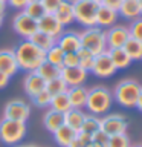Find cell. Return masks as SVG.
Here are the masks:
<instances>
[{"label":"cell","instance_id":"43","mask_svg":"<svg viewBox=\"0 0 142 147\" xmlns=\"http://www.w3.org/2000/svg\"><path fill=\"white\" fill-rule=\"evenodd\" d=\"M9 78H11V77H8L6 74H3L2 71H0V89H3V87H6V86H8Z\"/></svg>","mask_w":142,"mask_h":147},{"label":"cell","instance_id":"44","mask_svg":"<svg viewBox=\"0 0 142 147\" xmlns=\"http://www.w3.org/2000/svg\"><path fill=\"white\" fill-rule=\"evenodd\" d=\"M67 147H84V146H82V142H81V141L75 136V140H73V141L70 142V144L67 146Z\"/></svg>","mask_w":142,"mask_h":147},{"label":"cell","instance_id":"12","mask_svg":"<svg viewBox=\"0 0 142 147\" xmlns=\"http://www.w3.org/2000/svg\"><path fill=\"white\" fill-rule=\"evenodd\" d=\"M37 22H38V31L50 35L55 40L64 32V26L55 18L54 14H44V16Z\"/></svg>","mask_w":142,"mask_h":147},{"label":"cell","instance_id":"33","mask_svg":"<svg viewBox=\"0 0 142 147\" xmlns=\"http://www.w3.org/2000/svg\"><path fill=\"white\" fill-rule=\"evenodd\" d=\"M23 12L27 14V16L32 17V18H35V20H40V18L46 14L41 2H29L25 6V9H23Z\"/></svg>","mask_w":142,"mask_h":147},{"label":"cell","instance_id":"1","mask_svg":"<svg viewBox=\"0 0 142 147\" xmlns=\"http://www.w3.org/2000/svg\"><path fill=\"white\" fill-rule=\"evenodd\" d=\"M17 58L18 69L26 72H35L38 66L46 60V52L38 49L35 45H32L29 40H25L18 45L17 49H14Z\"/></svg>","mask_w":142,"mask_h":147},{"label":"cell","instance_id":"30","mask_svg":"<svg viewBox=\"0 0 142 147\" xmlns=\"http://www.w3.org/2000/svg\"><path fill=\"white\" fill-rule=\"evenodd\" d=\"M64 51L60 48V46L55 43L52 48H50L49 51H46V61H49V63H52L55 64V66H58V67H61L63 66V58H64Z\"/></svg>","mask_w":142,"mask_h":147},{"label":"cell","instance_id":"20","mask_svg":"<svg viewBox=\"0 0 142 147\" xmlns=\"http://www.w3.org/2000/svg\"><path fill=\"white\" fill-rule=\"evenodd\" d=\"M76 133L78 132L73 130L72 127H69L67 124H63L61 127H58L57 130L54 132V138H55V142H57L60 147H67L73 140H75Z\"/></svg>","mask_w":142,"mask_h":147},{"label":"cell","instance_id":"9","mask_svg":"<svg viewBox=\"0 0 142 147\" xmlns=\"http://www.w3.org/2000/svg\"><path fill=\"white\" fill-rule=\"evenodd\" d=\"M101 130L105 132L109 136L118 135V133H125L127 130V119L125 117L119 113H110L101 118Z\"/></svg>","mask_w":142,"mask_h":147},{"label":"cell","instance_id":"40","mask_svg":"<svg viewBox=\"0 0 142 147\" xmlns=\"http://www.w3.org/2000/svg\"><path fill=\"white\" fill-rule=\"evenodd\" d=\"M76 138L82 142V146H84V147L93 141V140H92V135H90V133H86V132H81V130L76 133Z\"/></svg>","mask_w":142,"mask_h":147},{"label":"cell","instance_id":"46","mask_svg":"<svg viewBox=\"0 0 142 147\" xmlns=\"http://www.w3.org/2000/svg\"><path fill=\"white\" fill-rule=\"evenodd\" d=\"M5 8H6V2H3V0H0V16H3V12H5Z\"/></svg>","mask_w":142,"mask_h":147},{"label":"cell","instance_id":"47","mask_svg":"<svg viewBox=\"0 0 142 147\" xmlns=\"http://www.w3.org/2000/svg\"><path fill=\"white\" fill-rule=\"evenodd\" d=\"M86 147H102V146H99V144H98V142H95V141H92V142H90V144H87Z\"/></svg>","mask_w":142,"mask_h":147},{"label":"cell","instance_id":"11","mask_svg":"<svg viewBox=\"0 0 142 147\" xmlns=\"http://www.w3.org/2000/svg\"><path fill=\"white\" fill-rule=\"evenodd\" d=\"M130 38V31L125 26L113 25L110 29L105 32V41H107V49L115 48H124L125 41Z\"/></svg>","mask_w":142,"mask_h":147},{"label":"cell","instance_id":"53","mask_svg":"<svg viewBox=\"0 0 142 147\" xmlns=\"http://www.w3.org/2000/svg\"><path fill=\"white\" fill-rule=\"evenodd\" d=\"M25 147H35V146H25Z\"/></svg>","mask_w":142,"mask_h":147},{"label":"cell","instance_id":"37","mask_svg":"<svg viewBox=\"0 0 142 147\" xmlns=\"http://www.w3.org/2000/svg\"><path fill=\"white\" fill-rule=\"evenodd\" d=\"M80 66V58H78L76 52H66L63 58V66L61 67H73Z\"/></svg>","mask_w":142,"mask_h":147},{"label":"cell","instance_id":"35","mask_svg":"<svg viewBox=\"0 0 142 147\" xmlns=\"http://www.w3.org/2000/svg\"><path fill=\"white\" fill-rule=\"evenodd\" d=\"M50 100H52V95L49 94L48 90H41L40 94H37L34 98H32V101H34V104L37 106V107H49V104H50Z\"/></svg>","mask_w":142,"mask_h":147},{"label":"cell","instance_id":"52","mask_svg":"<svg viewBox=\"0 0 142 147\" xmlns=\"http://www.w3.org/2000/svg\"><path fill=\"white\" fill-rule=\"evenodd\" d=\"M29 2H40V0H29Z\"/></svg>","mask_w":142,"mask_h":147},{"label":"cell","instance_id":"16","mask_svg":"<svg viewBox=\"0 0 142 147\" xmlns=\"http://www.w3.org/2000/svg\"><path fill=\"white\" fill-rule=\"evenodd\" d=\"M23 87H25L26 95H29L31 98H34L37 94H40L41 90L46 89V81L41 78L37 72H29L23 81Z\"/></svg>","mask_w":142,"mask_h":147},{"label":"cell","instance_id":"22","mask_svg":"<svg viewBox=\"0 0 142 147\" xmlns=\"http://www.w3.org/2000/svg\"><path fill=\"white\" fill-rule=\"evenodd\" d=\"M43 124H44V127L48 129L50 133H54L58 127H61L64 124V113L49 109L48 112L44 113V117H43Z\"/></svg>","mask_w":142,"mask_h":147},{"label":"cell","instance_id":"49","mask_svg":"<svg viewBox=\"0 0 142 147\" xmlns=\"http://www.w3.org/2000/svg\"><path fill=\"white\" fill-rule=\"evenodd\" d=\"M93 2H96L98 5H102V2H104V0H93Z\"/></svg>","mask_w":142,"mask_h":147},{"label":"cell","instance_id":"31","mask_svg":"<svg viewBox=\"0 0 142 147\" xmlns=\"http://www.w3.org/2000/svg\"><path fill=\"white\" fill-rule=\"evenodd\" d=\"M67 89L69 87L61 77H57V78H54V80L46 81V90H48L52 96L58 95V94H63V92H67Z\"/></svg>","mask_w":142,"mask_h":147},{"label":"cell","instance_id":"39","mask_svg":"<svg viewBox=\"0 0 142 147\" xmlns=\"http://www.w3.org/2000/svg\"><path fill=\"white\" fill-rule=\"evenodd\" d=\"M109 135L105 132H102V130H98L96 133H93L92 135V140H93L95 142H98L99 146H102V147H107V142H109Z\"/></svg>","mask_w":142,"mask_h":147},{"label":"cell","instance_id":"29","mask_svg":"<svg viewBox=\"0 0 142 147\" xmlns=\"http://www.w3.org/2000/svg\"><path fill=\"white\" fill-rule=\"evenodd\" d=\"M98 130H101V118H98V115H86L84 118V123L81 126V132H86V133H90L93 135Z\"/></svg>","mask_w":142,"mask_h":147},{"label":"cell","instance_id":"10","mask_svg":"<svg viewBox=\"0 0 142 147\" xmlns=\"http://www.w3.org/2000/svg\"><path fill=\"white\" fill-rule=\"evenodd\" d=\"M118 69L115 67V64L112 61L109 55V51H104L98 55H95V61H93V67H92V74H95L99 78H109L112 77Z\"/></svg>","mask_w":142,"mask_h":147},{"label":"cell","instance_id":"21","mask_svg":"<svg viewBox=\"0 0 142 147\" xmlns=\"http://www.w3.org/2000/svg\"><path fill=\"white\" fill-rule=\"evenodd\" d=\"M118 14L122 16L124 18H127V20H136L142 16L137 0H124L121 8L118 9Z\"/></svg>","mask_w":142,"mask_h":147},{"label":"cell","instance_id":"45","mask_svg":"<svg viewBox=\"0 0 142 147\" xmlns=\"http://www.w3.org/2000/svg\"><path fill=\"white\" fill-rule=\"evenodd\" d=\"M136 107L142 112V87H141V92H139V96H137V101H136Z\"/></svg>","mask_w":142,"mask_h":147},{"label":"cell","instance_id":"26","mask_svg":"<svg viewBox=\"0 0 142 147\" xmlns=\"http://www.w3.org/2000/svg\"><path fill=\"white\" fill-rule=\"evenodd\" d=\"M35 72L38 74L44 81H49V80H54V78L60 77V74H61V67L55 66V64H52V63H49V61H46V60H44Z\"/></svg>","mask_w":142,"mask_h":147},{"label":"cell","instance_id":"42","mask_svg":"<svg viewBox=\"0 0 142 147\" xmlns=\"http://www.w3.org/2000/svg\"><path fill=\"white\" fill-rule=\"evenodd\" d=\"M122 2H124V0H104L102 5H105V6H109V8L115 9V11H118V9L121 8Z\"/></svg>","mask_w":142,"mask_h":147},{"label":"cell","instance_id":"18","mask_svg":"<svg viewBox=\"0 0 142 147\" xmlns=\"http://www.w3.org/2000/svg\"><path fill=\"white\" fill-rule=\"evenodd\" d=\"M66 94L69 96L72 109H84L86 107L89 89H86L84 86H73V87H69Z\"/></svg>","mask_w":142,"mask_h":147},{"label":"cell","instance_id":"24","mask_svg":"<svg viewBox=\"0 0 142 147\" xmlns=\"http://www.w3.org/2000/svg\"><path fill=\"white\" fill-rule=\"evenodd\" d=\"M27 40H29L32 45H35L38 49L44 51V52H46V51H49L55 43H57V40H55V38H52L50 35L44 34V32H41V31H37L35 34H32Z\"/></svg>","mask_w":142,"mask_h":147},{"label":"cell","instance_id":"2","mask_svg":"<svg viewBox=\"0 0 142 147\" xmlns=\"http://www.w3.org/2000/svg\"><path fill=\"white\" fill-rule=\"evenodd\" d=\"M112 103H113V95L110 94L107 87L96 86V87H92L89 94H87L86 107L93 115H102L110 110Z\"/></svg>","mask_w":142,"mask_h":147},{"label":"cell","instance_id":"3","mask_svg":"<svg viewBox=\"0 0 142 147\" xmlns=\"http://www.w3.org/2000/svg\"><path fill=\"white\" fill-rule=\"evenodd\" d=\"M141 87L142 86L136 80H122L115 87L113 98L122 107H127V109L136 107V101H137V96H139Z\"/></svg>","mask_w":142,"mask_h":147},{"label":"cell","instance_id":"23","mask_svg":"<svg viewBox=\"0 0 142 147\" xmlns=\"http://www.w3.org/2000/svg\"><path fill=\"white\" fill-rule=\"evenodd\" d=\"M84 118H86V113L81 109H70L64 113V124H67L73 130L80 132L82 123H84Z\"/></svg>","mask_w":142,"mask_h":147},{"label":"cell","instance_id":"36","mask_svg":"<svg viewBox=\"0 0 142 147\" xmlns=\"http://www.w3.org/2000/svg\"><path fill=\"white\" fill-rule=\"evenodd\" d=\"M128 31H130V37L142 41V16L139 18H136V20H133V23L128 28Z\"/></svg>","mask_w":142,"mask_h":147},{"label":"cell","instance_id":"28","mask_svg":"<svg viewBox=\"0 0 142 147\" xmlns=\"http://www.w3.org/2000/svg\"><path fill=\"white\" fill-rule=\"evenodd\" d=\"M124 51H125L127 55L131 58V61L133 60H136V61L137 60H142V41L130 37V38L125 41V45H124Z\"/></svg>","mask_w":142,"mask_h":147},{"label":"cell","instance_id":"50","mask_svg":"<svg viewBox=\"0 0 142 147\" xmlns=\"http://www.w3.org/2000/svg\"><path fill=\"white\" fill-rule=\"evenodd\" d=\"M2 25H3V16H0V28H2Z\"/></svg>","mask_w":142,"mask_h":147},{"label":"cell","instance_id":"4","mask_svg":"<svg viewBox=\"0 0 142 147\" xmlns=\"http://www.w3.org/2000/svg\"><path fill=\"white\" fill-rule=\"evenodd\" d=\"M81 48L90 51L93 55H98L107 51V41H105V32L99 26L86 28L80 34Z\"/></svg>","mask_w":142,"mask_h":147},{"label":"cell","instance_id":"48","mask_svg":"<svg viewBox=\"0 0 142 147\" xmlns=\"http://www.w3.org/2000/svg\"><path fill=\"white\" fill-rule=\"evenodd\" d=\"M137 3H139V8H141V12H142V0H137Z\"/></svg>","mask_w":142,"mask_h":147},{"label":"cell","instance_id":"38","mask_svg":"<svg viewBox=\"0 0 142 147\" xmlns=\"http://www.w3.org/2000/svg\"><path fill=\"white\" fill-rule=\"evenodd\" d=\"M41 5H43L46 14H54L57 11V8L63 3V0H40Z\"/></svg>","mask_w":142,"mask_h":147},{"label":"cell","instance_id":"54","mask_svg":"<svg viewBox=\"0 0 142 147\" xmlns=\"http://www.w3.org/2000/svg\"><path fill=\"white\" fill-rule=\"evenodd\" d=\"M14 147H21V146H14Z\"/></svg>","mask_w":142,"mask_h":147},{"label":"cell","instance_id":"51","mask_svg":"<svg viewBox=\"0 0 142 147\" xmlns=\"http://www.w3.org/2000/svg\"><path fill=\"white\" fill-rule=\"evenodd\" d=\"M131 147H142V144H136V146H131Z\"/></svg>","mask_w":142,"mask_h":147},{"label":"cell","instance_id":"15","mask_svg":"<svg viewBox=\"0 0 142 147\" xmlns=\"http://www.w3.org/2000/svg\"><path fill=\"white\" fill-rule=\"evenodd\" d=\"M57 45L64 51V52H76L78 49H81L80 34H78V32H73V31L63 32V34L57 38Z\"/></svg>","mask_w":142,"mask_h":147},{"label":"cell","instance_id":"41","mask_svg":"<svg viewBox=\"0 0 142 147\" xmlns=\"http://www.w3.org/2000/svg\"><path fill=\"white\" fill-rule=\"evenodd\" d=\"M6 2L11 5L12 8H15V9H20V11H23L25 9V6L27 3H29V0H6Z\"/></svg>","mask_w":142,"mask_h":147},{"label":"cell","instance_id":"7","mask_svg":"<svg viewBox=\"0 0 142 147\" xmlns=\"http://www.w3.org/2000/svg\"><path fill=\"white\" fill-rule=\"evenodd\" d=\"M12 28H14V31H15L18 35L25 37V38L27 40L32 34H35V32L38 31V22L21 11V12H18L17 16L14 17Z\"/></svg>","mask_w":142,"mask_h":147},{"label":"cell","instance_id":"14","mask_svg":"<svg viewBox=\"0 0 142 147\" xmlns=\"http://www.w3.org/2000/svg\"><path fill=\"white\" fill-rule=\"evenodd\" d=\"M0 71L8 77L15 75L18 71V64L14 49H0Z\"/></svg>","mask_w":142,"mask_h":147},{"label":"cell","instance_id":"55","mask_svg":"<svg viewBox=\"0 0 142 147\" xmlns=\"http://www.w3.org/2000/svg\"><path fill=\"white\" fill-rule=\"evenodd\" d=\"M3 2H6V0H3Z\"/></svg>","mask_w":142,"mask_h":147},{"label":"cell","instance_id":"5","mask_svg":"<svg viewBox=\"0 0 142 147\" xmlns=\"http://www.w3.org/2000/svg\"><path fill=\"white\" fill-rule=\"evenodd\" d=\"M26 123L3 118L0 121V140L8 146L18 144L26 135Z\"/></svg>","mask_w":142,"mask_h":147},{"label":"cell","instance_id":"6","mask_svg":"<svg viewBox=\"0 0 142 147\" xmlns=\"http://www.w3.org/2000/svg\"><path fill=\"white\" fill-rule=\"evenodd\" d=\"M99 5L93 0H73V12L75 22L84 28L96 26V12Z\"/></svg>","mask_w":142,"mask_h":147},{"label":"cell","instance_id":"34","mask_svg":"<svg viewBox=\"0 0 142 147\" xmlns=\"http://www.w3.org/2000/svg\"><path fill=\"white\" fill-rule=\"evenodd\" d=\"M107 147H131V142L127 133H118L109 138Z\"/></svg>","mask_w":142,"mask_h":147},{"label":"cell","instance_id":"19","mask_svg":"<svg viewBox=\"0 0 142 147\" xmlns=\"http://www.w3.org/2000/svg\"><path fill=\"white\" fill-rule=\"evenodd\" d=\"M55 18L61 23L63 26H67L75 22V12H73V2L70 0H63V3L54 12Z\"/></svg>","mask_w":142,"mask_h":147},{"label":"cell","instance_id":"27","mask_svg":"<svg viewBox=\"0 0 142 147\" xmlns=\"http://www.w3.org/2000/svg\"><path fill=\"white\" fill-rule=\"evenodd\" d=\"M49 107L52 109V110H57V112L66 113L67 110L72 109V106H70V101H69L67 94H66V92H63V94H58V95H54L52 96Z\"/></svg>","mask_w":142,"mask_h":147},{"label":"cell","instance_id":"8","mask_svg":"<svg viewBox=\"0 0 142 147\" xmlns=\"http://www.w3.org/2000/svg\"><path fill=\"white\" fill-rule=\"evenodd\" d=\"M31 115V107L23 100H11L5 106V118L26 123Z\"/></svg>","mask_w":142,"mask_h":147},{"label":"cell","instance_id":"32","mask_svg":"<svg viewBox=\"0 0 142 147\" xmlns=\"http://www.w3.org/2000/svg\"><path fill=\"white\" fill-rule=\"evenodd\" d=\"M78 54V58H80V67H82L84 71L90 72L92 67H93V61H95V55L90 52V51H87L84 48L78 49L76 51Z\"/></svg>","mask_w":142,"mask_h":147},{"label":"cell","instance_id":"25","mask_svg":"<svg viewBox=\"0 0 142 147\" xmlns=\"http://www.w3.org/2000/svg\"><path fill=\"white\" fill-rule=\"evenodd\" d=\"M107 51H109V55H110V58H112V61H113L116 69H125L130 66L131 58L127 55L124 48H115V49H107Z\"/></svg>","mask_w":142,"mask_h":147},{"label":"cell","instance_id":"17","mask_svg":"<svg viewBox=\"0 0 142 147\" xmlns=\"http://www.w3.org/2000/svg\"><path fill=\"white\" fill-rule=\"evenodd\" d=\"M119 17L118 11L105 6V5H99L98 12H96V26L99 28H112L116 23Z\"/></svg>","mask_w":142,"mask_h":147},{"label":"cell","instance_id":"13","mask_svg":"<svg viewBox=\"0 0 142 147\" xmlns=\"http://www.w3.org/2000/svg\"><path fill=\"white\" fill-rule=\"evenodd\" d=\"M87 71H84L80 66H73V67H61V74L60 77L64 80V83L67 84V87L73 86H82L87 80Z\"/></svg>","mask_w":142,"mask_h":147}]
</instances>
